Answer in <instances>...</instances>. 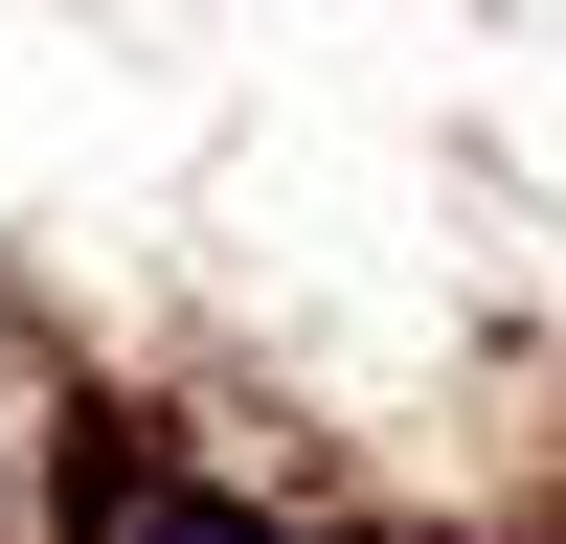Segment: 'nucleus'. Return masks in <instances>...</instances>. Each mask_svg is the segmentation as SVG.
<instances>
[{"instance_id":"obj_1","label":"nucleus","mask_w":566,"mask_h":544,"mask_svg":"<svg viewBox=\"0 0 566 544\" xmlns=\"http://www.w3.org/2000/svg\"><path fill=\"white\" fill-rule=\"evenodd\" d=\"M136 544H272V522H227V499H136Z\"/></svg>"}]
</instances>
